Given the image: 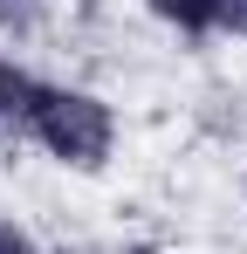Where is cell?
I'll use <instances>...</instances> for the list:
<instances>
[{
  "mask_svg": "<svg viewBox=\"0 0 247 254\" xmlns=\"http://www.w3.org/2000/svg\"><path fill=\"white\" fill-rule=\"evenodd\" d=\"M35 83H41V76H28L21 62H7V55H0V117H7V124H21V110H28Z\"/></svg>",
  "mask_w": 247,
  "mask_h": 254,
  "instance_id": "3957f363",
  "label": "cell"
},
{
  "mask_svg": "<svg viewBox=\"0 0 247 254\" xmlns=\"http://www.w3.org/2000/svg\"><path fill=\"white\" fill-rule=\"evenodd\" d=\"M213 35H241L247 42V0H213Z\"/></svg>",
  "mask_w": 247,
  "mask_h": 254,
  "instance_id": "5b68a950",
  "label": "cell"
},
{
  "mask_svg": "<svg viewBox=\"0 0 247 254\" xmlns=\"http://www.w3.org/2000/svg\"><path fill=\"white\" fill-rule=\"evenodd\" d=\"M21 130L35 137L55 165H76V172H96L110 151H117V117L103 96L89 89H69V83H35L28 110H21Z\"/></svg>",
  "mask_w": 247,
  "mask_h": 254,
  "instance_id": "6da1fadb",
  "label": "cell"
},
{
  "mask_svg": "<svg viewBox=\"0 0 247 254\" xmlns=\"http://www.w3.org/2000/svg\"><path fill=\"white\" fill-rule=\"evenodd\" d=\"M0 254H35V241H28L14 220H0Z\"/></svg>",
  "mask_w": 247,
  "mask_h": 254,
  "instance_id": "8992f818",
  "label": "cell"
},
{
  "mask_svg": "<svg viewBox=\"0 0 247 254\" xmlns=\"http://www.w3.org/2000/svg\"><path fill=\"white\" fill-rule=\"evenodd\" d=\"M41 14H48V0H0V35H28Z\"/></svg>",
  "mask_w": 247,
  "mask_h": 254,
  "instance_id": "277c9868",
  "label": "cell"
},
{
  "mask_svg": "<svg viewBox=\"0 0 247 254\" xmlns=\"http://www.w3.org/2000/svg\"><path fill=\"white\" fill-rule=\"evenodd\" d=\"M151 14L179 35H213V0H151Z\"/></svg>",
  "mask_w": 247,
  "mask_h": 254,
  "instance_id": "7a4b0ae2",
  "label": "cell"
}]
</instances>
